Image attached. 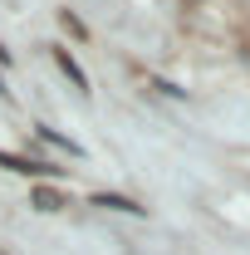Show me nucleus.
<instances>
[{
  "label": "nucleus",
  "instance_id": "1",
  "mask_svg": "<svg viewBox=\"0 0 250 255\" xmlns=\"http://www.w3.org/2000/svg\"><path fill=\"white\" fill-rule=\"evenodd\" d=\"M10 172H25V177H59V167H39V162H25V157H0Z\"/></svg>",
  "mask_w": 250,
  "mask_h": 255
},
{
  "label": "nucleus",
  "instance_id": "2",
  "mask_svg": "<svg viewBox=\"0 0 250 255\" xmlns=\"http://www.w3.org/2000/svg\"><path fill=\"white\" fill-rule=\"evenodd\" d=\"M54 64H59L64 74H69V79H74V84H79V89H89V79H84V74H79V64L69 59V54H64V49H54Z\"/></svg>",
  "mask_w": 250,
  "mask_h": 255
},
{
  "label": "nucleus",
  "instance_id": "3",
  "mask_svg": "<svg viewBox=\"0 0 250 255\" xmlns=\"http://www.w3.org/2000/svg\"><path fill=\"white\" fill-rule=\"evenodd\" d=\"M98 206H113V211H137V216H142V206H137V201H123V196H98Z\"/></svg>",
  "mask_w": 250,
  "mask_h": 255
},
{
  "label": "nucleus",
  "instance_id": "4",
  "mask_svg": "<svg viewBox=\"0 0 250 255\" xmlns=\"http://www.w3.org/2000/svg\"><path fill=\"white\" fill-rule=\"evenodd\" d=\"M34 201H39L44 211H54V206H59V196H54V191H34Z\"/></svg>",
  "mask_w": 250,
  "mask_h": 255
},
{
  "label": "nucleus",
  "instance_id": "5",
  "mask_svg": "<svg viewBox=\"0 0 250 255\" xmlns=\"http://www.w3.org/2000/svg\"><path fill=\"white\" fill-rule=\"evenodd\" d=\"M0 59H10V49H0Z\"/></svg>",
  "mask_w": 250,
  "mask_h": 255
}]
</instances>
